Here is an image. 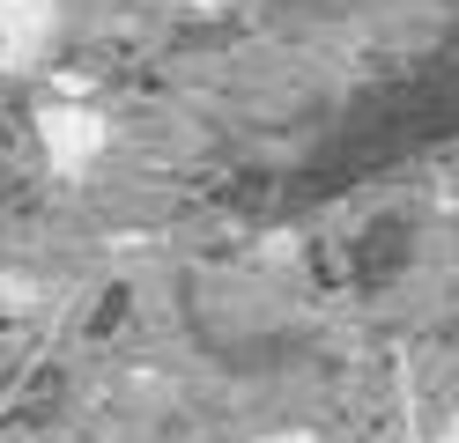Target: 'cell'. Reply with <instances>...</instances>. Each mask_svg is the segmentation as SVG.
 Here are the masks:
<instances>
[{"instance_id":"obj_1","label":"cell","mask_w":459,"mask_h":443,"mask_svg":"<svg viewBox=\"0 0 459 443\" xmlns=\"http://www.w3.org/2000/svg\"><path fill=\"white\" fill-rule=\"evenodd\" d=\"M60 38V0H0V59L8 67H38Z\"/></svg>"},{"instance_id":"obj_2","label":"cell","mask_w":459,"mask_h":443,"mask_svg":"<svg viewBox=\"0 0 459 443\" xmlns=\"http://www.w3.org/2000/svg\"><path fill=\"white\" fill-rule=\"evenodd\" d=\"M97 141H104V126L90 111H45V148H52V163H82V156H97Z\"/></svg>"}]
</instances>
